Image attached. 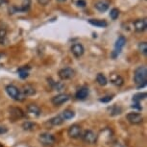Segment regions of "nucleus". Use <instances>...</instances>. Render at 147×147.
Masks as SVG:
<instances>
[{
	"label": "nucleus",
	"instance_id": "22",
	"mask_svg": "<svg viewBox=\"0 0 147 147\" xmlns=\"http://www.w3.org/2000/svg\"><path fill=\"white\" fill-rule=\"evenodd\" d=\"M74 115H75V113H74L73 111H71V110L63 111V112L62 113V115H61V116L63 118V120H68V119L73 118Z\"/></svg>",
	"mask_w": 147,
	"mask_h": 147
},
{
	"label": "nucleus",
	"instance_id": "27",
	"mask_svg": "<svg viewBox=\"0 0 147 147\" xmlns=\"http://www.w3.org/2000/svg\"><path fill=\"white\" fill-rule=\"evenodd\" d=\"M121 111L122 109L120 107L116 106V105H115V106H113L112 108H111V115H119V113H121Z\"/></svg>",
	"mask_w": 147,
	"mask_h": 147
},
{
	"label": "nucleus",
	"instance_id": "11",
	"mask_svg": "<svg viewBox=\"0 0 147 147\" xmlns=\"http://www.w3.org/2000/svg\"><path fill=\"white\" fill-rule=\"evenodd\" d=\"M10 115L15 120H16V119H20L23 117L24 113L20 108L12 107V108H10Z\"/></svg>",
	"mask_w": 147,
	"mask_h": 147
},
{
	"label": "nucleus",
	"instance_id": "13",
	"mask_svg": "<svg viewBox=\"0 0 147 147\" xmlns=\"http://www.w3.org/2000/svg\"><path fill=\"white\" fill-rule=\"evenodd\" d=\"M27 111H28L29 113L31 115H34L36 116H38L40 115L41 111H40V108L36 104H30L27 106Z\"/></svg>",
	"mask_w": 147,
	"mask_h": 147
},
{
	"label": "nucleus",
	"instance_id": "4",
	"mask_svg": "<svg viewBox=\"0 0 147 147\" xmlns=\"http://www.w3.org/2000/svg\"><path fill=\"white\" fill-rule=\"evenodd\" d=\"M81 137L83 138V140H84L86 143H88V144L96 143L97 138H98L95 133L93 131H91V130H87V131H85L84 134H83Z\"/></svg>",
	"mask_w": 147,
	"mask_h": 147
},
{
	"label": "nucleus",
	"instance_id": "30",
	"mask_svg": "<svg viewBox=\"0 0 147 147\" xmlns=\"http://www.w3.org/2000/svg\"><path fill=\"white\" fill-rule=\"evenodd\" d=\"M76 5L80 8H85L86 5H87V3H86L85 0H77L76 1Z\"/></svg>",
	"mask_w": 147,
	"mask_h": 147
},
{
	"label": "nucleus",
	"instance_id": "1",
	"mask_svg": "<svg viewBox=\"0 0 147 147\" xmlns=\"http://www.w3.org/2000/svg\"><path fill=\"white\" fill-rule=\"evenodd\" d=\"M134 82L138 88H143L147 82V68L146 66L140 65L134 72Z\"/></svg>",
	"mask_w": 147,
	"mask_h": 147
},
{
	"label": "nucleus",
	"instance_id": "6",
	"mask_svg": "<svg viewBox=\"0 0 147 147\" xmlns=\"http://www.w3.org/2000/svg\"><path fill=\"white\" fill-rule=\"evenodd\" d=\"M69 99H70V96H69L68 94L61 93V94H58V95H56V96H54L51 101L55 106H61L62 104L67 102Z\"/></svg>",
	"mask_w": 147,
	"mask_h": 147
},
{
	"label": "nucleus",
	"instance_id": "29",
	"mask_svg": "<svg viewBox=\"0 0 147 147\" xmlns=\"http://www.w3.org/2000/svg\"><path fill=\"white\" fill-rule=\"evenodd\" d=\"M52 88L56 90H62L65 88V85L62 84V83H58V82H52Z\"/></svg>",
	"mask_w": 147,
	"mask_h": 147
},
{
	"label": "nucleus",
	"instance_id": "35",
	"mask_svg": "<svg viewBox=\"0 0 147 147\" xmlns=\"http://www.w3.org/2000/svg\"><path fill=\"white\" fill-rule=\"evenodd\" d=\"M58 2H65V1H66V0H57Z\"/></svg>",
	"mask_w": 147,
	"mask_h": 147
},
{
	"label": "nucleus",
	"instance_id": "5",
	"mask_svg": "<svg viewBox=\"0 0 147 147\" xmlns=\"http://www.w3.org/2000/svg\"><path fill=\"white\" fill-rule=\"evenodd\" d=\"M126 118L131 124H134V125H138V124L142 123L143 121V117L140 113H130L126 115Z\"/></svg>",
	"mask_w": 147,
	"mask_h": 147
},
{
	"label": "nucleus",
	"instance_id": "10",
	"mask_svg": "<svg viewBox=\"0 0 147 147\" xmlns=\"http://www.w3.org/2000/svg\"><path fill=\"white\" fill-rule=\"evenodd\" d=\"M71 52L76 58H80L84 54L85 48L81 43H74L73 45L71 46Z\"/></svg>",
	"mask_w": 147,
	"mask_h": 147
},
{
	"label": "nucleus",
	"instance_id": "12",
	"mask_svg": "<svg viewBox=\"0 0 147 147\" xmlns=\"http://www.w3.org/2000/svg\"><path fill=\"white\" fill-rule=\"evenodd\" d=\"M88 93H90L88 88L87 87H83L80 88V90H77L75 97H76V99H78V100H85V99L88 96Z\"/></svg>",
	"mask_w": 147,
	"mask_h": 147
},
{
	"label": "nucleus",
	"instance_id": "34",
	"mask_svg": "<svg viewBox=\"0 0 147 147\" xmlns=\"http://www.w3.org/2000/svg\"><path fill=\"white\" fill-rule=\"evenodd\" d=\"M5 2H6V0H0V6H1L3 3H5Z\"/></svg>",
	"mask_w": 147,
	"mask_h": 147
},
{
	"label": "nucleus",
	"instance_id": "21",
	"mask_svg": "<svg viewBox=\"0 0 147 147\" xmlns=\"http://www.w3.org/2000/svg\"><path fill=\"white\" fill-rule=\"evenodd\" d=\"M22 128L25 131H34L37 128V124L31 121H26L24 123H22Z\"/></svg>",
	"mask_w": 147,
	"mask_h": 147
},
{
	"label": "nucleus",
	"instance_id": "25",
	"mask_svg": "<svg viewBox=\"0 0 147 147\" xmlns=\"http://www.w3.org/2000/svg\"><path fill=\"white\" fill-rule=\"evenodd\" d=\"M7 37V31L3 28H0V44H4Z\"/></svg>",
	"mask_w": 147,
	"mask_h": 147
},
{
	"label": "nucleus",
	"instance_id": "33",
	"mask_svg": "<svg viewBox=\"0 0 147 147\" xmlns=\"http://www.w3.org/2000/svg\"><path fill=\"white\" fill-rule=\"evenodd\" d=\"M138 105H140V103H135L132 107H133V108H137V109H138V110H141V109H142V108H141L140 106H138Z\"/></svg>",
	"mask_w": 147,
	"mask_h": 147
},
{
	"label": "nucleus",
	"instance_id": "8",
	"mask_svg": "<svg viewBox=\"0 0 147 147\" xmlns=\"http://www.w3.org/2000/svg\"><path fill=\"white\" fill-rule=\"evenodd\" d=\"M75 74V71L74 69H72L71 67H65V68H62L61 70L59 71V77L62 80H68V79H71L72 77L74 76Z\"/></svg>",
	"mask_w": 147,
	"mask_h": 147
},
{
	"label": "nucleus",
	"instance_id": "14",
	"mask_svg": "<svg viewBox=\"0 0 147 147\" xmlns=\"http://www.w3.org/2000/svg\"><path fill=\"white\" fill-rule=\"evenodd\" d=\"M126 44V38L125 37H123V36H120L117 40L115 41V50H117V51H120L122 50V48H123L124 46H125Z\"/></svg>",
	"mask_w": 147,
	"mask_h": 147
},
{
	"label": "nucleus",
	"instance_id": "20",
	"mask_svg": "<svg viewBox=\"0 0 147 147\" xmlns=\"http://www.w3.org/2000/svg\"><path fill=\"white\" fill-rule=\"evenodd\" d=\"M63 121H65V120H63V118L61 116V115H59L57 116L52 117L48 122L51 124L52 126H60V125H62V124L63 123Z\"/></svg>",
	"mask_w": 147,
	"mask_h": 147
},
{
	"label": "nucleus",
	"instance_id": "17",
	"mask_svg": "<svg viewBox=\"0 0 147 147\" xmlns=\"http://www.w3.org/2000/svg\"><path fill=\"white\" fill-rule=\"evenodd\" d=\"M94 7H95L96 10H98L99 12H106V11L109 9V3L105 1H98L94 4Z\"/></svg>",
	"mask_w": 147,
	"mask_h": 147
},
{
	"label": "nucleus",
	"instance_id": "3",
	"mask_svg": "<svg viewBox=\"0 0 147 147\" xmlns=\"http://www.w3.org/2000/svg\"><path fill=\"white\" fill-rule=\"evenodd\" d=\"M38 140L44 146H52L55 143V137L49 133H42L38 136Z\"/></svg>",
	"mask_w": 147,
	"mask_h": 147
},
{
	"label": "nucleus",
	"instance_id": "18",
	"mask_svg": "<svg viewBox=\"0 0 147 147\" xmlns=\"http://www.w3.org/2000/svg\"><path fill=\"white\" fill-rule=\"evenodd\" d=\"M111 82L113 83V85L117 86V87H121L124 83L123 78L120 75H117V74H113L112 77H111Z\"/></svg>",
	"mask_w": 147,
	"mask_h": 147
},
{
	"label": "nucleus",
	"instance_id": "15",
	"mask_svg": "<svg viewBox=\"0 0 147 147\" xmlns=\"http://www.w3.org/2000/svg\"><path fill=\"white\" fill-rule=\"evenodd\" d=\"M21 93L26 97V96L33 95V94H35L36 90H35V88H33L31 85H24L23 87H22Z\"/></svg>",
	"mask_w": 147,
	"mask_h": 147
},
{
	"label": "nucleus",
	"instance_id": "32",
	"mask_svg": "<svg viewBox=\"0 0 147 147\" xmlns=\"http://www.w3.org/2000/svg\"><path fill=\"white\" fill-rule=\"evenodd\" d=\"M8 132V129L6 128L5 126H0V135H3V134H6Z\"/></svg>",
	"mask_w": 147,
	"mask_h": 147
},
{
	"label": "nucleus",
	"instance_id": "24",
	"mask_svg": "<svg viewBox=\"0 0 147 147\" xmlns=\"http://www.w3.org/2000/svg\"><path fill=\"white\" fill-rule=\"evenodd\" d=\"M145 98H146V93L145 92L137 93L133 96V101H134L135 103H140L141 100H143V99H145Z\"/></svg>",
	"mask_w": 147,
	"mask_h": 147
},
{
	"label": "nucleus",
	"instance_id": "9",
	"mask_svg": "<svg viewBox=\"0 0 147 147\" xmlns=\"http://www.w3.org/2000/svg\"><path fill=\"white\" fill-rule=\"evenodd\" d=\"M134 27L135 30L138 33H141L143 31H145L147 28V23H146V19L145 18H140L134 21Z\"/></svg>",
	"mask_w": 147,
	"mask_h": 147
},
{
	"label": "nucleus",
	"instance_id": "31",
	"mask_svg": "<svg viewBox=\"0 0 147 147\" xmlns=\"http://www.w3.org/2000/svg\"><path fill=\"white\" fill-rule=\"evenodd\" d=\"M113 99V96H105V97H103V98H101L100 99V101L101 102H104V103H107V102H110L111 100Z\"/></svg>",
	"mask_w": 147,
	"mask_h": 147
},
{
	"label": "nucleus",
	"instance_id": "2",
	"mask_svg": "<svg viewBox=\"0 0 147 147\" xmlns=\"http://www.w3.org/2000/svg\"><path fill=\"white\" fill-rule=\"evenodd\" d=\"M6 92L8 93L11 98L16 101H23L25 99V96L21 93V91L18 90L16 86L8 85L6 87Z\"/></svg>",
	"mask_w": 147,
	"mask_h": 147
},
{
	"label": "nucleus",
	"instance_id": "16",
	"mask_svg": "<svg viewBox=\"0 0 147 147\" xmlns=\"http://www.w3.org/2000/svg\"><path fill=\"white\" fill-rule=\"evenodd\" d=\"M88 23L91 24L93 26H96V27H106L108 25V23L106 22V20L104 19H93V18H90L88 19Z\"/></svg>",
	"mask_w": 147,
	"mask_h": 147
},
{
	"label": "nucleus",
	"instance_id": "26",
	"mask_svg": "<svg viewBox=\"0 0 147 147\" xmlns=\"http://www.w3.org/2000/svg\"><path fill=\"white\" fill-rule=\"evenodd\" d=\"M118 16H119V10L117 9V8H113V9L111 10L110 16H111V18H112V19L115 20V19L118 18Z\"/></svg>",
	"mask_w": 147,
	"mask_h": 147
},
{
	"label": "nucleus",
	"instance_id": "7",
	"mask_svg": "<svg viewBox=\"0 0 147 147\" xmlns=\"http://www.w3.org/2000/svg\"><path fill=\"white\" fill-rule=\"evenodd\" d=\"M68 136L72 138H78L82 136V129L81 126L78 125V124H73L69 127L68 132H67Z\"/></svg>",
	"mask_w": 147,
	"mask_h": 147
},
{
	"label": "nucleus",
	"instance_id": "19",
	"mask_svg": "<svg viewBox=\"0 0 147 147\" xmlns=\"http://www.w3.org/2000/svg\"><path fill=\"white\" fill-rule=\"evenodd\" d=\"M29 70H30V66L25 65V66H22V67L19 68L18 70V73L21 79H25L29 75Z\"/></svg>",
	"mask_w": 147,
	"mask_h": 147
},
{
	"label": "nucleus",
	"instance_id": "28",
	"mask_svg": "<svg viewBox=\"0 0 147 147\" xmlns=\"http://www.w3.org/2000/svg\"><path fill=\"white\" fill-rule=\"evenodd\" d=\"M138 48H140V51L143 55L147 54V43L145 42V41H143V42H140V44H138Z\"/></svg>",
	"mask_w": 147,
	"mask_h": 147
},
{
	"label": "nucleus",
	"instance_id": "23",
	"mask_svg": "<svg viewBox=\"0 0 147 147\" xmlns=\"http://www.w3.org/2000/svg\"><path fill=\"white\" fill-rule=\"evenodd\" d=\"M96 81L100 86H106L108 83V80L106 78V76L102 73H98L96 76Z\"/></svg>",
	"mask_w": 147,
	"mask_h": 147
}]
</instances>
